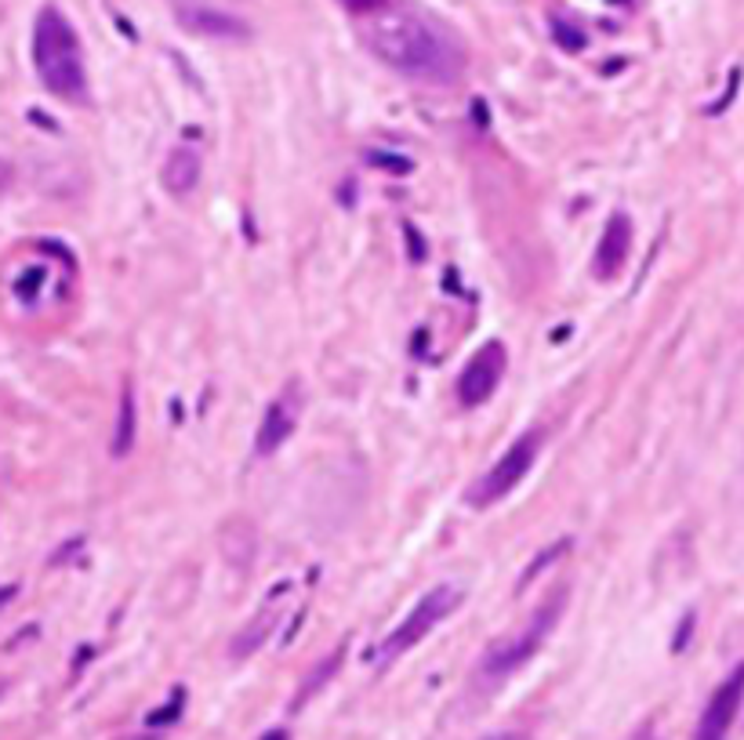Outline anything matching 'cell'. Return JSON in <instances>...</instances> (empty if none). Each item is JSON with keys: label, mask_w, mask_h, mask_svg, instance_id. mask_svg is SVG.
I'll return each mask as SVG.
<instances>
[{"label": "cell", "mask_w": 744, "mask_h": 740, "mask_svg": "<svg viewBox=\"0 0 744 740\" xmlns=\"http://www.w3.org/2000/svg\"><path fill=\"white\" fill-rule=\"evenodd\" d=\"M8 599H15V585H8L4 592H0V603H8Z\"/></svg>", "instance_id": "44dd1931"}, {"label": "cell", "mask_w": 744, "mask_h": 740, "mask_svg": "<svg viewBox=\"0 0 744 740\" xmlns=\"http://www.w3.org/2000/svg\"><path fill=\"white\" fill-rule=\"evenodd\" d=\"M135 392L131 385L120 392V410H117V432H113V458H128L131 447H135Z\"/></svg>", "instance_id": "7c38bea8"}, {"label": "cell", "mask_w": 744, "mask_h": 740, "mask_svg": "<svg viewBox=\"0 0 744 740\" xmlns=\"http://www.w3.org/2000/svg\"><path fill=\"white\" fill-rule=\"evenodd\" d=\"M501 374H505V345L501 341H490L483 345L458 378V400L461 407H480L494 396V389L501 385Z\"/></svg>", "instance_id": "52a82bcc"}, {"label": "cell", "mask_w": 744, "mask_h": 740, "mask_svg": "<svg viewBox=\"0 0 744 740\" xmlns=\"http://www.w3.org/2000/svg\"><path fill=\"white\" fill-rule=\"evenodd\" d=\"M276 624V610H262V614H255L251 621H247V628L233 639V657L236 661H244L247 653H255L258 646L269 639V632H273Z\"/></svg>", "instance_id": "4fadbf2b"}, {"label": "cell", "mask_w": 744, "mask_h": 740, "mask_svg": "<svg viewBox=\"0 0 744 740\" xmlns=\"http://www.w3.org/2000/svg\"><path fill=\"white\" fill-rule=\"evenodd\" d=\"M367 48L389 69L425 84H454L465 69V51L458 40L411 11H378L367 30Z\"/></svg>", "instance_id": "6da1fadb"}, {"label": "cell", "mask_w": 744, "mask_h": 740, "mask_svg": "<svg viewBox=\"0 0 744 740\" xmlns=\"http://www.w3.org/2000/svg\"><path fill=\"white\" fill-rule=\"evenodd\" d=\"M628 251H632V222L625 215H614L607 222V229H603V236H599L596 262H592L599 280H610V276L621 273Z\"/></svg>", "instance_id": "30bf717a"}, {"label": "cell", "mask_w": 744, "mask_h": 740, "mask_svg": "<svg viewBox=\"0 0 744 740\" xmlns=\"http://www.w3.org/2000/svg\"><path fill=\"white\" fill-rule=\"evenodd\" d=\"M262 740H291V737H287V730H269Z\"/></svg>", "instance_id": "ffe728a7"}, {"label": "cell", "mask_w": 744, "mask_h": 740, "mask_svg": "<svg viewBox=\"0 0 744 740\" xmlns=\"http://www.w3.org/2000/svg\"><path fill=\"white\" fill-rule=\"evenodd\" d=\"M294 425H298V392H284L280 400H273L269 403V410H265V418H262V425H258V436H255V450L262 454V458L276 454V450L291 439Z\"/></svg>", "instance_id": "9c48e42d"}, {"label": "cell", "mask_w": 744, "mask_h": 740, "mask_svg": "<svg viewBox=\"0 0 744 740\" xmlns=\"http://www.w3.org/2000/svg\"><path fill=\"white\" fill-rule=\"evenodd\" d=\"M461 603V595H458V588H451V585H440V588H432L425 599H421L418 606H414L411 614L403 617V624L396 628V632L385 639L378 650H371L367 653V661H374V664H392L400 653H407V650H414V646L425 639V635L436 628V624L443 621V617L451 614L454 606Z\"/></svg>", "instance_id": "277c9868"}, {"label": "cell", "mask_w": 744, "mask_h": 740, "mask_svg": "<svg viewBox=\"0 0 744 740\" xmlns=\"http://www.w3.org/2000/svg\"><path fill=\"white\" fill-rule=\"evenodd\" d=\"M563 603H567V595L559 592L552 603H545L538 614L530 617V624L523 632H512V635H505V639H498V643L483 653L480 675H487V679H505V675H512L516 668H523V664L541 650V643L549 639L552 628H556L559 614H563Z\"/></svg>", "instance_id": "3957f363"}, {"label": "cell", "mask_w": 744, "mask_h": 740, "mask_svg": "<svg viewBox=\"0 0 744 740\" xmlns=\"http://www.w3.org/2000/svg\"><path fill=\"white\" fill-rule=\"evenodd\" d=\"M342 4L356 15H378V11L389 8V0H342Z\"/></svg>", "instance_id": "e0dca14e"}, {"label": "cell", "mask_w": 744, "mask_h": 740, "mask_svg": "<svg viewBox=\"0 0 744 740\" xmlns=\"http://www.w3.org/2000/svg\"><path fill=\"white\" fill-rule=\"evenodd\" d=\"M567 552H570V537H559L556 545H549L545 552H538V559H534V563H530L527 570H523V577H519V588H527L530 581H534V577H538L541 570H545V566H552V563L559 559V555H567Z\"/></svg>", "instance_id": "5bb4252c"}, {"label": "cell", "mask_w": 744, "mask_h": 740, "mask_svg": "<svg viewBox=\"0 0 744 740\" xmlns=\"http://www.w3.org/2000/svg\"><path fill=\"white\" fill-rule=\"evenodd\" d=\"M200 171H204L200 153H193V149H175V153L164 160V189L175 196L193 193L196 182H200Z\"/></svg>", "instance_id": "8fae6325"}, {"label": "cell", "mask_w": 744, "mask_h": 740, "mask_svg": "<svg viewBox=\"0 0 744 740\" xmlns=\"http://www.w3.org/2000/svg\"><path fill=\"white\" fill-rule=\"evenodd\" d=\"M178 22H182L189 33H200V37H211V40L251 37V26H247L240 15H229V11L211 8V4H178Z\"/></svg>", "instance_id": "ba28073f"}, {"label": "cell", "mask_w": 744, "mask_h": 740, "mask_svg": "<svg viewBox=\"0 0 744 740\" xmlns=\"http://www.w3.org/2000/svg\"><path fill=\"white\" fill-rule=\"evenodd\" d=\"M487 740H527V733H494V737H487Z\"/></svg>", "instance_id": "d6986e66"}, {"label": "cell", "mask_w": 744, "mask_h": 740, "mask_svg": "<svg viewBox=\"0 0 744 740\" xmlns=\"http://www.w3.org/2000/svg\"><path fill=\"white\" fill-rule=\"evenodd\" d=\"M33 66H37L40 84L55 98L69 106L88 102V66H84V48L73 30V22L59 8H40L33 22Z\"/></svg>", "instance_id": "7a4b0ae2"}, {"label": "cell", "mask_w": 744, "mask_h": 740, "mask_svg": "<svg viewBox=\"0 0 744 740\" xmlns=\"http://www.w3.org/2000/svg\"><path fill=\"white\" fill-rule=\"evenodd\" d=\"M741 704H744V664H737L734 672L726 675L715 686L712 697H708L705 711H701V722H697L694 730V740H726Z\"/></svg>", "instance_id": "8992f818"}, {"label": "cell", "mask_w": 744, "mask_h": 740, "mask_svg": "<svg viewBox=\"0 0 744 740\" xmlns=\"http://www.w3.org/2000/svg\"><path fill=\"white\" fill-rule=\"evenodd\" d=\"M552 30H556V37H559V44H563V48H570V51L585 48V37H581V30H574V26H567V22H552Z\"/></svg>", "instance_id": "2e32d148"}, {"label": "cell", "mask_w": 744, "mask_h": 740, "mask_svg": "<svg viewBox=\"0 0 744 740\" xmlns=\"http://www.w3.org/2000/svg\"><path fill=\"white\" fill-rule=\"evenodd\" d=\"M11 182H15V167H11L8 160L0 156V196L8 193V189H11Z\"/></svg>", "instance_id": "ac0fdd59"}, {"label": "cell", "mask_w": 744, "mask_h": 740, "mask_svg": "<svg viewBox=\"0 0 744 740\" xmlns=\"http://www.w3.org/2000/svg\"><path fill=\"white\" fill-rule=\"evenodd\" d=\"M538 450H541L538 432L519 436L516 443H512V447L498 458V465H490V472H483V476L476 479V487L469 490L472 505L487 508V505H494V501H501L505 494H512V490L519 487V479L530 472V465H534V458H538Z\"/></svg>", "instance_id": "5b68a950"}, {"label": "cell", "mask_w": 744, "mask_h": 740, "mask_svg": "<svg viewBox=\"0 0 744 740\" xmlns=\"http://www.w3.org/2000/svg\"><path fill=\"white\" fill-rule=\"evenodd\" d=\"M182 701H186V690H175V697L164 704V708L149 711L146 726H153V730H160V726H167V722H178V715H182Z\"/></svg>", "instance_id": "9a60e30c"}]
</instances>
